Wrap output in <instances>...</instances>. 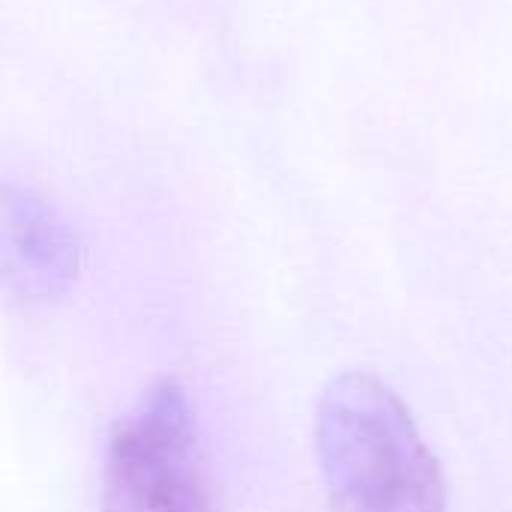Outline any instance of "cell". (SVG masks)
I'll return each instance as SVG.
<instances>
[{
	"instance_id": "7a4b0ae2",
	"label": "cell",
	"mask_w": 512,
	"mask_h": 512,
	"mask_svg": "<svg viewBox=\"0 0 512 512\" xmlns=\"http://www.w3.org/2000/svg\"><path fill=\"white\" fill-rule=\"evenodd\" d=\"M102 512H216L195 405L159 378L114 423L102 456Z\"/></svg>"
},
{
	"instance_id": "6da1fadb",
	"label": "cell",
	"mask_w": 512,
	"mask_h": 512,
	"mask_svg": "<svg viewBox=\"0 0 512 512\" xmlns=\"http://www.w3.org/2000/svg\"><path fill=\"white\" fill-rule=\"evenodd\" d=\"M330 512H447V483L411 408L372 372L336 375L315 417Z\"/></svg>"
},
{
	"instance_id": "3957f363",
	"label": "cell",
	"mask_w": 512,
	"mask_h": 512,
	"mask_svg": "<svg viewBox=\"0 0 512 512\" xmlns=\"http://www.w3.org/2000/svg\"><path fill=\"white\" fill-rule=\"evenodd\" d=\"M81 270V243L60 213L27 189L3 195V279L12 300L48 306L69 294Z\"/></svg>"
}]
</instances>
